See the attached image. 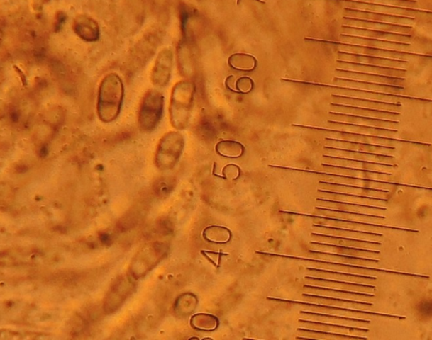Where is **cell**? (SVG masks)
Returning a JSON list of instances; mask_svg holds the SVG:
<instances>
[{
    "mask_svg": "<svg viewBox=\"0 0 432 340\" xmlns=\"http://www.w3.org/2000/svg\"><path fill=\"white\" fill-rule=\"evenodd\" d=\"M228 64L231 68L242 71H251L255 68V58L245 53H235L229 57Z\"/></svg>",
    "mask_w": 432,
    "mask_h": 340,
    "instance_id": "50",
    "label": "cell"
},
{
    "mask_svg": "<svg viewBox=\"0 0 432 340\" xmlns=\"http://www.w3.org/2000/svg\"><path fill=\"white\" fill-rule=\"evenodd\" d=\"M328 118L329 120H333V122L362 125V126L384 129L399 130L400 126L398 120L365 118V116L332 113V111H329Z\"/></svg>",
    "mask_w": 432,
    "mask_h": 340,
    "instance_id": "20",
    "label": "cell"
},
{
    "mask_svg": "<svg viewBox=\"0 0 432 340\" xmlns=\"http://www.w3.org/2000/svg\"><path fill=\"white\" fill-rule=\"evenodd\" d=\"M341 34L408 44H412L415 41L412 35L387 33V31L363 29L347 26H341Z\"/></svg>",
    "mask_w": 432,
    "mask_h": 340,
    "instance_id": "17",
    "label": "cell"
},
{
    "mask_svg": "<svg viewBox=\"0 0 432 340\" xmlns=\"http://www.w3.org/2000/svg\"><path fill=\"white\" fill-rule=\"evenodd\" d=\"M335 74L336 77L338 78L360 80V81L370 83L394 85V86L405 87V84H406V79L405 78L389 77V76L362 73V72L336 69Z\"/></svg>",
    "mask_w": 432,
    "mask_h": 340,
    "instance_id": "40",
    "label": "cell"
},
{
    "mask_svg": "<svg viewBox=\"0 0 432 340\" xmlns=\"http://www.w3.org/2000/svg\"><path fill=\"white\" fill-rule=\"evenodd\" d=\"M324 146L382 155L395 156L398 154L397 147L367 144V143L333 140V138L328 137L324 138Z\"/></svg>",
    "mask_w": 432,
    "mask_h": 340,
    "instance_id": "16",
    "label": "cell"
},
{
    "mask_svg": "<svg viewBox=\"0 0 432 340\" xmlns=\"http://www.w3.org/2000/svg\"><path fill=\"white\" fill-rule=\"evenodd\" d=\"M204 238L211 243L226 244L231 239V234L228 228L223 226H209L203 231Z\"/></svg>",
    "mask_w": 432,
    "mask_h": 340,
    "instance_id": "48",
    "label": "cell"
},
{
    "mask_svg": "<svg viewBox=\"0 0 432 340\" xmlns=\"http://www.w3.org/2000/svg\"><path fill=\"white\" fill-rule=\"evenodd\" d=\"M191 326L194 329L203 331H213L219 325V320L216 316L209 313H197L190 319Z\"/></svg>",
    "mask_w": 432,
    "mask_h": 340,
    "instance_id": "49",
    "label": "cell"
},
{
    "mask_svg": "<svg viewBox=\"0 0 432 340\" xmlns=\"http://www.w3.org/2000/svg\"><path fill=\"white\" fill-rule=\"evenodd\" d=\"M319 189L320 191L338 192V193L366 196V198L386 200L389 199L391 196V191L369 189V188H362L353 186L333 184V183L323 181L319 182Z\"/></svg>",
    "mask_w": 432,
    "mask_h": 340,
    "instance_id": "33",
    "label": "cell"
},
{
    "mask_svg": "<svg viewBox=\"0 0 432 340\" xmlns=\"http://www.w3.org/2000/svg\"><path fill=\"white\" fill-rule=\"evenodd\" d=\"M304 283L305 285H309L321 286V288H327L359 293L375 295L377 290L376 286L374 285L345 283V281L315 278V277L310 276L305 277Z\"/></svg>",
    "mask_w": 432,
    "mask_h": 340,
    "instance_id": "31",
    "label": "cell"
},
{
    "mask_svg": "<svg viewBox=\"0 0 432 340\" xmlns=\"http://www.w3.org/2000/svg\"><path fill=\"white\" fill-rule=\"evenodd\" d=\"M257 254L260 255H265V256L289 259V261H296L298 263L301 264V265L305 266L306 267L315 268V269L319 270L350 273V274L372 277L392 275L405 277H414V278L429 279V277L426 276H425L420 275L408 274V273L389 271L387 270L378 269V268L345 265V264L319 261V259H314L287 256V255L272 254L260 252H257Z\"/></svg>",
    "mask_w": 432,
    "mask_h": 340,
    "instance_id": "2",
    "label": "cell"
},
{
    "mask_svg": "<svg viewBox=\"0 0 432 340\" xmlns=\"http://www.w3.org/2000/svg\"><path fill=\"white\" fill-rule=\"evenodd\" d=\"M318 198L341 201V203L371 205V207L384 208L389 205V201L386 199L366 198V196H355L338 192L320 191L317 192Z\"/></svg>",
    "mask_w": 432,
    "mask_h": 340,
    "instance_id": "43",
    "label": "cell"
},
{
    "mask_svg": "<svg viewBox=\"0 0 432 340\" xmlns=\"http://www.w3.org/2000/svg\"><path fill=\"white\" fill-rule=\"evenodd\" d=\"M301 302L319 304V305L350 308V310L368 312H372L374 310V308H375L373 303L317 296V295L306 293L301 295Z\"/></svg>",
    "mask_w": 432,
    "mask_h": 340,
    "instance_id": "23",
    "label": "cell"
},
{
    "mask_svg": "<svg viewBox=\"0 0 432 340\" xmlns=\"http://www.w3.org/2000/svg\"><path fill=\"white\" fill-rule=\"evenodd\" d=\"M123 97L122 79L115 73L106 74L98 89L97 115L101 122L109 123L118 118Z\"/></svg>",
    "mask_w": 432,
    "mask_h": 340,
    "instance_id": "1",
    "label": "cell"
},
{
    "mask_svg": "<svg viewBox=\"0 0 432 340\" xmlns=\"http://www.w3.org/2000/svg\"><path fill=\"white\" fill-rule=\"evenodd\" d=\"M304 274L306 276L315 277V278L340 280L356 284L375 285L378 283L377 277L319 270L309 267H306Z\"/></svg>",
    "mask_w": 432,
    "mask_h": 340,
    "instance_id": "19",
    "label": "cell"
},
{
    "mask_svg": "<svg viewBox=\"0 0 432 340\" xmlns=\"http://www.w3.org/2000/svg\"><path fill=\"white\" fill-rule=\"evenodd\" d=\"M216 153L226 158L235 159L243 155L244 147L242 143L233 140H222L216 143Z\"/></svg>",
    "mask_w": 432,
    "mask_h": 340,
    "instance_id": "47",
    "label": "cell"
},
{
    "mask_svg": "<svg viewBox=\"0 0 432 340\" xmlns=\"http://www.w3.org/2000/svg\"><path fill=\"white\" fill-rule=\"evenodd\" d=\"M313 174H317L320 181L333 183V184H341L347 186H353L362 188H369V189H375L381 191H392V190L398 189L402 186L399 183L380 181L375 180H368V178L349 177L338 176V174H329L324 172L306 171Z\"/></svg>",
    "mask_w": 432,
    "mask_h": 340,
    "instance_id": "10",
    "label": "cell"
},
{
    "mask_svg": "<svg viewBox=\"0 0 432 340\" xmlns=\"http://www.w3.org/2000/svg\"><path fill=\"white\" fill-rule=\"evenodd\" d=\"M337 60L356 62V64L387 67V68L399 69H406L409 67V62L408 61L392 60V58L380 57L355 55V53L340 51H338L337 52Z\"/></svg>",
    "mask_w": 432,
    "mask_h": 340,
    "instance_id": "15",
    "label": "cell"
},
{
    "mask_svg": "<svg viewBox=\"0 0 432 340\" xmlns=\"http://www.w3.org/2000/svg\"><path fill=\"white\" fill-rule=\"evenodd\" d=\"M311 232H315V234L342 237V238L347 239L378 242V243H382V242H384V234H382L350 230H345V228L336 227L314 225L311 226Z\"/></svg>",
    "mask_w": 432,
    "mask_h": 340,
    "instance_id": "26",
    "label": "cell"
},
{
    "mask_svg": "<svg viewBox=\"0 0 432 340\" xmlns=\"http://www.w3.org/2000/svg\"><path fill=\"white\" fill-rule=\"evenodd\" d=\"M240 176V169L238 165L230 164L222 169V178L228 181H234Z\"/></svg>",
    "mask_w": 432,
    "mask_h": 340,
    "instance_id": "52",
    "label": "cell"
},
{
    "mask_svg": "<svg viewBox=\"0 0 432 340\" xmlns=\"http://www.w3.org/2000/svg\"><path fill=\"white\" fill-rule=\"evenodd\" d=\"M331 101L333 104L362 107V108L392 111V113H401L403 110V106L401 104H394V103L360 99V98L332 95Z\"/></svg>",
    "mask_w": 432,
    "mask_h": 340,
    "instance_id": "34",
    "label": "cell"
},
{
    "mask_svg": "<svg viewBox=\"0 0 432 340\" xmlns=\"http://www.w3.org/2000/svg\"><path fill=\"white\" fill-rule=\"evenodd\" d=\"M338 42L342 43L360 45V46L387 49V50L415 52H414L412 44L384 41V40L373 38L355 37V35L341 34L340 38H338Z\"/></svg>",
    "mask_w": 432,
    "mask_h": 340,
    "instance_id": "25",
    "label": "cell"
},
{
    "mask_svg": "<svg viewBox=\"0 0 432 340\" xmlns=\"http://www.w3.org/2000/svg\"><path fill=\"white\" fill-rule=\"evenodd\" d=\"M178 69L182 76L190 78L194 75V62L192 49L187 38L182 40L177 47Z\"/></svg>",
    "mask_w": 432,
    "mask_h": 340,
    "instance_id": "45",
    "label": "cell"
},
{
    "mask_svg": "<svg viewBox=\"0 0 432 340\" xmlns=\"http://www.w3.org/2000/svg\"><path fill=\"white\" fill-rule=\"evenodd\" d=\"M317 41L322 42L325 44L331 45L332 47H337L338 51L355 53V55L392 58V60L408 62L420 60V58L422 57H426V55H420V53L417 52L387 50V49L360 46V45L342 43L340 42L321 41V40H317Z\"/></svg>",
    "mask_w": 432,
    "mask_h": 340,
    "instance_id": "9",
    "label": "cell"
},
{
    "mask_svg": "<svg viewBox=\"0 0 432 340\" xmlns=\"http://www.w3.org/2000/svg\"><path fill=\"white\" fill-rule=\"evenodd\" d=\"M313 214L314 216L341 219V220L371 223V225H384L387 221L385 217L374 216V215L369 214L337 211V210L317 207L314 208Z\"/></svg>",
    "mask_w": 432,
    "mask_h": 340,
    "instance_id": "29",
    "label": "cell"
},
{
    "mask_svg": "<svg viewBox=\"0 0 432 340\" xmlns=\"http://www.w3.org/2000/svg\"><path fill=\"white\" fill-rule=\"evenodd\" d=\"M355 1L384 4V6L415 8V10H419V3L417 0H355Z\"/></svg>",
    "mask_w": 432,
    "mask_h": 340,
    "instance_id": "51",
    "label": "cell"
},
{
    "mask_svg": "<svg viewBox=\"0 0 432 340\" xmlns=\"http://www.w3.org/2000/svg\"><path fill=\"white\" fill-rule=\"evenodd\" d=\"M201 254L204 255V257L207 258L209 261H211L213 265H215L216 267L220 266V264L221 262V258L223 256H226L229 254H225L222 252H216V251H209V250H203Z\"/></svg>",
    "mask_w": 432,
    "mask_h": 340,
    "instance_id": "53",
    "label": "cell"
},
{
    "mask_svg": "<svg viewBox=\"0 0 432 340\" xmlns=\"http://www.w3.org/2000/svg\"><path fill=\"white\" fill-rule=\"evenodd\" d=\"M297 339H319V340H363L367 337L353 336L341 334L323 332V331L311 330L299 328L297 329Z\"/></svg>",
    "mask_w": 432,
    "mask_h": 340,
    "instance_id": "46",
    "label": "cell"
},
{
    "mask_svg": "<svg viewBox=\"0 0 432 340\" xmlns=\"http://www.w3.org/2000/svg\"><path fill=\"white\" fill-rule=\"evenodd\" d=\"M299 328L323 331V332L353 335V336L367 337L369 334L368 329L356 328V327L342 326L321 322L299 319Z\"/></svg>",
    "mask_w": 432,
    "mask_h": 340,
    "instance_id": "39",
    "label": "cell"
},
{
    "mask_svg": "<svg viewBox=\"0 0 432 340\" xmlns=\"http://www.w3.org/2000/svg\"><path fill=\"white\" fill-rule=\"evenodd\" d=\"M292 127L302 128L306 130V131L315 132L319 134V135H323L325 137L333 138V140L367 143V144L372 145L397 147V149L399 147L404 144H416V143L415 142L396 140V138L364 135V134L337 131V130L333 129L301 126V125H292Z\"/></svg>",
    "mask_w": 432,
    "mask_h": 340,
    "instance_id": "6",
    "label": "cell"
},
{
    "mask_svg": "<svg viewBox=\"0 0 432 340\" xmlns=\"http://www.w3.org/2000/svg\"><path fill=\"white\" fill-rule=\"evenodd\" d=\"M342 26H353V28L387 31V33L412 35L415 33L414 26L384 23L368 20L356 19V18L344 17Z\"/></svg>",
    "mask_w": 432,
    "mask_h": 340,
    "instance_id": "22",
    "label": "cell"
},
{
    "mask_svg": "<svg viewBox=\"0 0 432 340\" xmlns=\"http://www.w3.org/2000/svg\"><path fill=\"white\" fill-rule=\"evenodd\" d=\"M310 247L311 250H315V251L337 254L340 255H346V256H353L358 258L380 259L382 255L380 251H373V250L345 247V246H338L333 244H321L317 243V242L311 241L310 243Z\"/></svg>",
    "mask_w": 432,
    "mask_h": 340,
    "instance_id": "42",
    "label": "cell"
},
{
    "mask_svg": "<svg viewBox=\"0 0 432 340\" xmlns=\"http://www.w3.org/2000/svg\"><path fill=\"white\" fill-rule=\"evenodd\" d=\"M338 1H340V3L343 4V6H344L345 8L376 12L380 13V14L413 18L431 14V11L415 10V8L384 6V4L355 1V0H338Z\"/></svg>",
    "mask_w": 432,
    "mask_h": 340,
    "instance_id": "12",
    "label": "cell"
},
{
    "mask_svg": "<svg viewBox=\"0 0 432 340\" xmlns=\"http://www.w3.org/2000/svg\"><path fill=\"white\" fill-rule=\"evenodd\" d=\"M316 207L337 210V211L374 215V216L380 217H385L387 212V209L384 208L371 207V205L341 203V201L320 198L316 200Z\"/></svg>",
    "mask_w": 432,
    "mask_h": 340,
    "instance_id": "30",
    "label": "cell"
},
{
    "mask_svg": "<svg viewBox=\"0 0 432 340\" xmlns=\"http://www.w3.org/2000/svg\"><path fill=\"white\" fill-rule=\"evenodd\" d=\"M326 87L332 95L360 98V99H366L375 101L394 103V104H401L402 102L423 101L422 99H419V98L409 97L408 96H399L394 95V94L362 91V89L335 86V85L331 87Z\"/></svg>",
    "mask_w": 432,
    "mask_h": 340,
    "instance_id": "11",
    "label": "cell"
},
{
    "mask_svg": "<svg viewBox=\"0 0 432 340\" xmlns=\"http://www.w3.org/2000/svg\"><path fill=\"white\" fill-rule=\"evenodd\" d=\"M344 16L345 17L356 18V19L384 22V23L408 26H415L417 21L416 18L413 17L380 14V13L358 10H350V8H345L344 10Z\"/></svg>",
    "mask_w": 432,
    "mask_h": 340,
    "instance_id": "35",
    "label": "cell"
},
{
    "mask_svg": "<svg viewBox=\"0 0 432 340\" xmlns=\"http://www.w3.org/2000/svg\"><path fill=\"white\" fill-rule=\"evenodd\" d=\"M48 0H33L34 8H40L43 6L44 4H46Z\"/></svg>",
    "mask_w": 432,
    "mask_h": 340,
    "instance_id": "57",
    "label": "cell"
},
{
    "mask_svg": "<svg viewBox=\"0 0 432 340\" xmlns=\"http://www.w3.org/2000/svg\"><path fill=\"white\" fill-rule=\"evenodd\" d=\"M164 102V96L157 89H151L145 94L138 113V124L141 132L150 133L157 129L162 118Z\"/></svg>",
    "mask_w": 432,
    "mask_h": 340,
    "instance_id": "5",
    "label": "cell"
},
{
    "mask_svg": "<svg viewBox=\"0 0 432 340\" xmlns=\"http://www.w3.org/2000/svg\"><path fill=\"white\" fill-rule=\"evenodd\" d=\"M274 302L288 303L296 310L305 312L324 313V314L336 315L350 319L372 320L373 319H386L390 320H405L406 317L397 315L384 314V313L372 312L350 310V308L319 305V304L305 302L288 301V300L268 298Z\"/></svg>",
    "mask_w": 432,
    "mask_h": 340,
    "instance_id": "4",
    "label": "cell"
},
{
    "mask_svg": "<svg viewBox=\"0 0 432 340\" xmlns=\"http://www.w3.org/2000/svg\"><path fill=\"white\" fill-rule=\"evenodd\" d=\"M299 317L300 319L321 322V323L336 325L356 327V328L368 329L371 326V320L350 319V317L324 314V313L301 311L299 312Z\"/></svg>",
    "mask_w": 432,
    "mask_h": 340,
    "instance_id": "41",
    "label": "cell"
},
{
    "mask_svg": "<svg viewBox=\"0 0 432 340\" xmlns=\"http://www.w3.org/2000/svg\"><path fill=\"white\" fill-rule=\"evenodd\" d=\"M304 216L310 219L311 222H313L314 225H316L336 227L345 228V230L367 232H376V234H384L385 232H409V234H420V232L419 231L407 230V228L371 225V223L341 220V219L329 218L319 216H309V215L306 214H304Z\"/></svg>",
    "mask_w": 432,
    "mask_h": 340,
    "instance_id": "7",
    "label": "cell"
},
{
    "mask_svg": "<svg viewBox=\"0 0 432 340\" xmlns=\"http://www.w3.org/2000/svg\"><path fill=\"white\" fill-rule=\"evenodd\" d=\"M236 91L240 93H248L253 87L252 80L248 77H242L236 81Z\"/></svg>",
    "mask_w": 432,
    "mask_h": 340,
    "instance_id": "54",
    "label": "cell"
},
{
    "mask_svg": "<svg viewBox=\"0 0 432 340\" xmlns=\"http://www.w3.org/2000/svg\"><path fill=\"white\" fill-rule=\"evenodd\" d=\"M306 257L309 259H319V261L345 264V265L351 266L372 268H380L381 266L380 259L346 256V255L319 252L315 251V250H310V251L307 252Z\"/></svg>",
    "mask_w": 432,
    "mask_h": 340,
    "instance_id": "32",
    "label": "cell"
},
{
    "mask_svg": "<svg viewBox=\"0 0 432 340\" xmlns=\"http://www.w3.org/2000/svg\"><path fill=\"white\" fill-rule=\"evenodd\" d=\"M320 172L338 174V176L368 178V180H375L380 181H394L393 174L382 173L376 171H369L348 167L336 166V165L322 164L320 166Z\"/></svg>",
    "mask_w": 432,
    "mask_h": 340,
    "instance_id": "21",
    "label": "cell"
},
{
    "mask_svg": "<svg viewBox=\"0 0 432 340\" xmlns=\"http://www.w3.org/2000/svg\"><path fill=\"white\" fill-rule=\"evenodd\" d=\"M322 164L336 165V166L369 170V171L390 174L394 173L396 170H397V169L399 168L398 165L394 164L367 162V161L338 158V157L328 156L325 154L322 157Z\"/></svg>",
    "mask_w": 432,
    "mask_h": 340,
    "instance_id": "14",
    "label": "cell"
},
{
    "mask_svg": "<svg viewBox=\"0 0 432 340\" xmlns=\"http://www.w3.org/2000/svg\"><path fill=\"white\" fill-rule=\"evenodd\" d=\"M311 241L317 242V243L321 244L373 250V251H380V250L382 248V244L378 243V242L342 238V237L315 234V232H311Z\"/></svg>",
    "mask_w": 432,
    "mask_h": 340,
    "instance_id": "28",
    "label": "cell"
},
{
    "mask_svg": "<svg viewBox=\"0 0 432 340\" xmlns=\"http://www.w3.org/2000/svg\"><path fill=\"white\" fill-rule=\"evenodd\" d=\"M74 33L84 41L94 42L100 38V28L97 22L93 18L79 15L73 21Z\"/></svg>",
    "mask_w": 432,
    "mask_h": 340,
    "instance_id": "44",
    "label": "cell"
},
{
    "mask_svg": "<svg viewBox=\"0 0 432 340\" xmlns=\"http://www.w3.org/2000/svg\"><path fill=\"white\" fill-rule=\"evenodd\" d=\"M324 154L328 156L338 157V158L350 159L360 161H367L386 164H394L397 162L395 156L382 155L377 154L366 153V152H359L336 149V147H323Z\"/></svg>",
    "mask_w": 432,
    "mask_h": 340,
    "instance_id": "24",
    "label": "cell"
},
{
    "mask_svg": "<svg viewBox=\"0 0 432 340\" xmlns=\"http://www.w3.org/2000/svg\"><path fill=\"white\" fill-rule=\"evenodd\" d=\"M173 52L170 47L163 48L159 52L157 60L151 71V83L155 87L164 88L167 86L172 78L173 68Z\"/></svg>",
    "mask_w": 432,
    "mask_h": 340,
    "instance_id": "13",
    "label": "cell"
},
{
    "mask_svg": "<svg viewBox=\"0 0 432 340\" xmlns=\"http://www.w3.org/2000/svg\"><path fill=\"white\" fill-rule=\"evenodd\" d=\"M195 85L191 80H182L172 88L169 116L172 126L184 130L189 126L192 114Z\"/></svg>",
    "mask_w": 432,
    "mask_h": 340,
    "instance_id": "3",
    "label": "cell"
},
{
    "mask_svg": "<svg viewBox=\"0 0 432 340\" xmlns=\"http://www.w3.org/2000/svg\"><path fill=\"white\" fill-rule=\"evenodd\" d=\"M184 147V137L177 131L169 132L160 138L157 147L155 161L160 168L172 166L182 154Z\"/></svg>",
    "mask_w": 432,
    "mask_h": 340,
    "instance_id": "8",
    "label": "cell"
},
{
    "mask_svg": "<svg viewBox=\"0 0 432 340\" xmlns=\"http://www.w3.org/2000/svg\"><path fill=\"white\" fill-rule=\"evenodd\" d=\"M304 290V293L306 294L317 295V296L333 298L351 300V301L373 303L377 300L375 295L372 294L346 292V290L321 288V286L305 285L304 286V290Z\"/></svg>",
    "mask_w": 432,
    "mask_h": 340,
    "instance_id": "27",
    "label": "cell"
},
{
    "mask_svg": "<svg viewBox=\"0 0 432 340\" xmlns=\"http://www.w3.org/2000/svg\"><path fill=\"white\" fill-rule=\"evenodd\" d=\"M329 110L332 113L365 116V118L398 120V122H400L401 118H402V115L399 113L362 108V107L353 106L333 104V103L329 105Z\"/></svg>",
    "mask_w": 432,
    "mask_h": 340,
    "instance_id": "38",
    "label": "cell"
},
{
    "mask_svg": "<svg viewBox=\"0 0 432 340\" xmlns=\"http://www.w3.org/2000/svg\"><path fill=\"white\" fill-rule=\"evenodd\" d=\"M236 80L233 75H230L226 79V86L227 89H231V91H236Z\"/></svg>",
    "mask_w": 432,
    "mask_h": 340,
    "instance_id": "56",
    "label": "cell"
},
{
    "mask_svg": "<svg viewBox=\"0 0 432 340\" xmlns=\"http://www.w3.org/2000/svg\"><path fill=\"white\" fill-rule=\"evenodd\" d=\"M332 84L333 85H335V86L362 89V91H367L394 94V95L399 96H408L407 91L405 87L394 86V85L370 83L360 81V80H354L338 77H335L333 79Z\"/></svg>",
    "mask_w": 432,
    "mask_h": 340,
    "instance_id": "18",
    "label": "cell"
},
{
    "mask_svg": "<svg viewBox=\"0 0 432 340\" xmlns=\"http://www.w3.org/2000/svg\"><path fill=\"white\" fill-rule=\"evenodd\" d=\"M419 311L424 316L431 317L432 312L431 303L426 301L421 302L420 305H419Z\"/></svg>",
    "mask_w": 432,
    "mask_h": 340,
    "instance_id": "55",
    "label": "cell"
},
{
    "mask_svg": "<svg viewBox=\"0 0 432 340\" xmlns=\"http://www.w3.org/2000/svg\"><path fill=\"white\" fill-rule=\"evenodd\" d=\"M417 1H418V0H417Z\"/></svg>",
    "mask_w": 432,
    "mask_h": 340,
    "instance_id": "59",
    "label": "cell"
},
{
    "mask_svg": "<svg viewBox=\"0 0 432 340\" xmlns=\"http://www.w3.org/2000/svg\"><path fill=\"white\" fill-rule=\"evenodd\" d=\"M336 69H338L362 72V73L389 76V77L395 78H406L408 74L406 69L387 68V67L376 65L356 64V62L340 60L336 61Z\"/></svg>",
    "mask_w": 432,
    "mask_h": 340,
    "instance_id": "36",
    "label": "cell"
},
{
    "mask_svg": "<svg viewBox=\"0 0 432 340\" xmlns=\"http://www.w3.org/2000/svg\"><path fill=\"white\" fill-rule=\"evenodd\" d=\"M326 127L329 129L337 130V131L364 134V135L390 138H396L399 136V130L362 126V125L333 122V120H329L326 123Z\"/></svg>",
    "mask_w": 432,
    "mask_h": 340,
    "instance_id": "37",
    "label": "cell"
},
{
    "mask_svg": "<svg viewBox=\"0 0 432 340\" xmlns=\"http://www.w3.org/2000/svg\"><path fill=\"white\" fill-rule=\"evenodd\" d=\"M3 38H4V33H3V30L1 29H0V47H1Z\"/></svg>",
    "mask_w": 432,
    "mask_h": 340,
    "instance_id": "58",
    "label": "cell"
}]
</instances>
